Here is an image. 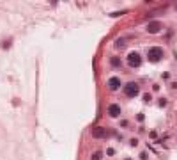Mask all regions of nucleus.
<instances>
[{"label":"nucleus","instance_id":"5","mask_svg":"<svg viewBox=\"0 0 177 160\" xmlns=\"http://www.w3.org/2000/svg\"><path fill=\"white\" fill-rule=\"evenodd\" d=\"M90 135H92L94 139H103V137H106V128H103V126L92 128V130H90Z\"/></svg>","mask_w":177,"mask_h":160},{"label":"nucleus","instance_id":"12","mask_svg":"<svg viewBox=\"0 0 177 160\" xmlns=\"http://www.w3.org/2000/svg\"><path fill=\"white\" fill-rule=\"evenodd\" d=\"M151 98H152V96H151L149 93H145V94H144V102H151Z\"/></svg>","mask_w":177,"mask_h":160},{"label":"nucleus","instance_id":"4","mask_svg":"<svg viewBox=\"0 0 177 160\" xmlns=\"http://www.w3.org/2000/svg\"><path fill=\"white\" fill-rule=\"evenodd\" d=\"M161 28H163L161 21H151V23L147 25V32H149V34H158Z\"/></svg>","mask_w":177,"mask_h":160},{"label":"nucleus","instance_id":"11","mask_svg":"<svg viewBox=\"0 0 177 160\" xmlns=\"http://www.w3.org/2000/svg\"><path fill=\"white\" fill-rule=\"evenodd\" d=\"M9 46H11V41H4V45H2V48H4V50H7Z\"/></svg>","mask_w":177,"mask_h":160},{"label":"nucleus","instance_id":"9","mask_svg":"<svg viewBox=\"0 0 177 160\" xmlns=\"http://www.w3.org/2000/svg\"><path fill=\"white\" fill-rule=\"evenodd\" d=\"M110 62H112V66H115V68H119V66H121V59H119V57H112V59H110Z\"/></svg>","mask_w":177,"mask_h":160},{"label":"nucleus","instance_id":"10","mask_svg":"<svg viewBox=\"0 0 177 160\" xmlns=\"http://www.w3.org/2000/svg\"><path fill=\"white\" fill-rule=\"evenodd\" d=\"M90 160H101V151H96V153L90 157Z\"/></svg>","mask_w":177,"mask_h":160},{"label":"nucleus","instance_id":"14","mask_svg":"<svg viewBox=\"0 0 177 160\" xmlns=\"http://www.w3.org/2000/svg\"><path fill=\"white\" fill-rule=\"evenodd\" d=\"M138 144V139H131V146H137Z\"/></svg>","mask_w":177,"mask_h":160},{"label":"nucleus","instance_id":"13","mask_svg":"<svg viewBox=\"0 0 177 160\" xmlns=\"http://www.w3.org/2000/svg\"><path fill=\"white\" fill-rule=\"evenodd\" d=\"M140 159H142V160H147V159H149V157H147V153H145V151H144V153H142V155H140Z\"/></svg>","mask_w":177,"mask_h":160},{"label":"nucleus","instance_id":"2","mask_svg":"<svg viewBox=\"0 0 177 160\" xmlns=\"http://www.w3.org/2000/svg\"><path fill=\"white\" fill-rule=\"evenodd\" d=\"M138 93H140V87H138V84H137V82H129V84H126V85H124V94H126V96L133 98V96H137Z\"/></svg>","mask_w":177,"mask_h":160},{"label":"nucleus","instance_id":"3","mask_svg":"<svg viewBox=\"0 0 177 160\" xmlns=\"http://www.w3.org/2000/svg\"><path fill=\"white\" fill-rule=\"evenodd\" d=\"M128 64H129L131 68H138V66L142 64V57H140V53H138V52H131V53L128 55Z\"/></svg>","mask_w":177,"mask_h":160},{"label":"nucleus","instance_id":"8","mask_svg":"<svg viewBox=\"0 0 177 160\" xmlns=\"http://www.w3.org/2000/svg\"><path fill=\"white\" fill-rule=\"evenodd\" d=\"M126 46V43H124V39H117L115 41V48H119V50H122Z\"/></svg>","mask_w":177,"mask_h":160},{"label":"nucleus","instance_id":"15","mask_svg":"<svg viewBox=\"0 0 177 160\" xmlns=\"http://www.w3.org/2000/svg\"><path fill=\"white\" fill-rule=\"evenodd\" d=\"M126 160H131V159H126Z\"/></svg>","mask_w":177,"mask_h":160},{"label":"nucleus","instance_id":"7","mask_svg":"<svg viewBox=\"0 0 177 160\" xmlns=\"http://www.w3.org/2000/svg\"><path fill=\"white\" fill-rule=\"evenodd\" d=\"M108 116L110 118H119L121 116V105H117V103L108 105Z\"/></svg>","mask_w":177,"mask_h":160},{"label":"nucleus","instance_id":"1","mask_svg":"<svg viewBox=\"0 0 177 160\" xmlns=\"http://www.w3.org/2000/svg\"><path fill=\"white\" fill-rule=\"evenodd\" d=\"M163 55H165V52H163V48H160V46H152V48L147 50V59H149L151 62H160V61L163 59Z\"/></svg>","mask_w":177,"mask_h":160},{"label":"nucleus","instance_id":"6","mask_svg":"<svg viewBox=\"0 0 177 160\" xmlns=\"http://www.w3.org/2000/svg\"><path fill=\"white\" fill-rule=\"evenodd\" d=\"M121 85H122V84H121V78H119V77L108 78V89H110V91H117Z\"/></svg>","mask_w":177,"mask_h":160}]
</instances>
